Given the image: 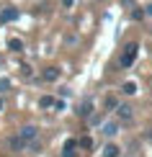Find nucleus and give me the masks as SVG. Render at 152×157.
Listing matches in <instances>:
<instances>
[{
  "label": "nucleus",
  "instance_id": "17",
  "mask_svg": "<svg viewBox=\"0 0 152 157\" xmlns=\"http://www.w3.org/2000/svg\"><path fill=\"white\" fill-rule=\"evenodd\" d=\"M106 106H108V108H116L119 103H116V98H108V101H106Z\"/></svg>",
  "mask_w": 152,
  "mask_h": 157
},
{
  "label": "nucleus",
  "instance_id": "7",
  "mask_svg": "<svg viewBox=\"0 0 152 157\" xmlns=\"http://www.w3.org/2000/svg\"><path fill=\"white\" fill-rule=\"evenodd\" d=\"M103 134H106V136L119 134V124H116V121H106V124H103Z\"/></svg>",
  "mask_w": 152,
  "mask_h": 157
},
{
  "label": "nucleus",
  "instance_id": "20",
  "mask_svg": "<svg viewBox=\"0 0 152 157\" xmlns=\"http://www.w3.org/2000/svg\"><path fill=\"white\" fill-rule=\"evenodd\" d=\"M144 16H152V3L147 5V8H144Z\"/></svg>",
  "mask_w": 152,
  "mask_h": 157
},
{
  "label": "nucleus",
  "instance_id": "14",
  "mask_svg": "<svg viewBox=\"0 0 152 157\" xmlns=\"http://www.w3.org/2000/svg\"><path fill=\"white\" fill-rule=\"evenodd\" d=\"M77 144H80V147H85V149H90V147H93V139H90V136H83V139L77 142Z\"/></svg>",
  "mask_w": 152,
  "mask_h": 157
},
{
  "label": "nucleus",
  "instance_id": "1",
  "mask_svg": "<svg viewBox=\"0 0 152 157\" xmlns=\"http://www.w3.org/2000/svg\"><path fill=\"white\" fill-rule=\"evenodd\" d=\"M137 54H139V44H137V41L127 44V47H124V52H121V57H119V64H121L124 70L131 67V64H134V59H137Z\"/></svg>",
  "mask_w": 152,
  "mask_h": 157
},
{
  "label": "nucleus",
  "instance_id": "8",
  "mask_svg": "<svg viewBox=\"0 0 152 157\" xmlns=\"http://www.w3.org/2000/svg\"><path fill=\"white\" fill-rule=\"evenodd\" d=\"M44 80H47V82L59 80V70H57V67H47V70H44Z\"/></svg>",
  "mask_w": 152,
  "mask_h": 157
},
{
  "label": "nucleus",
  "instance_id": "15",
  "mask_svg": "<svg viewBox=\"0 0 152 157\" xmlns=\"http://www.w3.org/2000/svg\"><path fill=\"white\" fill-rule=\"evenodd\" d=\"M8 88H10V80H8V77H3V80H0V93H5Z\"/></svg>",
  "mask_w": 152,
  "mask_h": 157
},
{
  "label": "nucleus",
  "instance_id": "9",
  "mask_svg": "<svg viewBox=\"0 0 152 157\" xmlns=\"http://www.w3.org/2000/svg\"><path fill=\"white\" fill-rule=\"evenodd\" d=\"M119 155H121V149L116 144H106L103 147V157H119Z\"/></svg>",
  "mask_w": 152,
  "mask_h": 157
},
{
  "label": "nucleus",
  "instance_id": "2",
  "mask_svg": "<svg viewBox=\"0 0 152 157\" xmlns=\"http://www.w3.org/2000/svg\"><path fill=\"white\" fill-rule=\"evenodd\" d=\"M36 134H39V129H36V126H23L21 132H18V136H21L26 144H29V142H34V139H36Z\"/></svg>",
  "mask_w": 152,
  "mask_h": 157
},
{
  "label": "nucleus",
  "instance_id": "5",
  "mask_svg": "<svg viewBox=\"0 0 152 157\" xmlns=\"http://www.w3.org/2000/svg\"><path fill=\"white\" fill-rule=\"evenodd\" d=\"M90 111H93V101H90V98H85L80 106H77V116H90Z\"/></svg>",
  "mask_w": 152,
  "mask_h": 157
},
{
  "label": "nucleus",
  "instance_id": "19",
  "mask_svg": "<svg viewBox=\"0 0 152 157\" xmlns=\"http://www.w3.org/2000/svg\"><path fill=\"white\" fill-rule=\"evenodd\" d=\"M75 5V0H62V8H72Z\"/></svg>",
  "mask_w": 152,
  "mask_h": 157
},
{
  "label": "nucleus",
  "instance_id": "10",
  "mask_svg": "<svg viewBox=\"0 0 152 157\" xmlns=\"http://www.w3.org/2000/svg\"><path fill=\"white\" fill-rule=\"evenodd\" d=\"M121 93H124V95H134V93H137V82H131V80L124 82V85H121Z\"/></svg>",
  "mask_w": 152,
  "mask_h": 157
},
{
  "label": "nucleus",
  "instance_id": "4",
  "mask_svg": "<svg viewBox=\"0 0 152 157\" xmlns=\"http://www.w3.org/2000/svg\"><path fill=\"white\" fill-rule=\"evenodd\" d=\"M116 116L121 121H129L131 116H134V111H131V106H127V103H121V106H116Z\"/></svg>",
  "mask_w": 152,
  "mask_h": 157
},
{
  "label": "nucleus",
  "instance_id": "13",
  "mask_svg": "<svg viewBox=\"0 0 152 157\" xmlns=\"http://www.w3.org/2000/svg\"><path fill=\"white\" fill-rule=\"evenodd\" d=\"M10 147H13V149H23V147H26V142L21 139V136H13V139H10Z\"/></svg>",
  "mask_w": 152,
  "mask_h": 157
},
{
  "label": "nucleus",
  "instance_id": "6",
  "mask_svg": "<svg viewBox=\"0 0 152 157\" xmlns=\"http://www.w3.org/2000/svg\"><path fill=\"white\" fill-rule=\"evenodd\" d=\"M75 149H77V142L75 139H67V142H64V149H62V157H75Z\"/></svg>",
  "mask_w": 152,
  "mask_h": 157
},
{
  "label": "nucleus",
  "instance_id": "3",
  "mask_svg": "<svg viewBox=\"0 0 152 157\" xmlns=\"http://www.w3.org/2000/svg\"><path fill=\"white\" fill-rule=\"evenodd\" d=\"M18 16H21L18 8H5L3 13H0V23H10V21H16Z\"/></svg>",
  "mask_w": 152,
  "mask_h": 157
},
{
  "label": "nucleus",
  "instance_id": "12",
  "mask_svg": "<svg viewBox=\"0 0 152 157\" xmlns=\"http://www.w3.org/2000/svg\"><path fill=\"white\" fill-rule=\"evenodd\" d=\"M39 106H41V108H52V106H54V98H52V95H41V98H39Z\"/></svg>",
  "mask_w": 152,
  "mask_h": 157
},
{
  "label": "nucleus",
  "instance_id": "21",
  "mask_svg": "<svg viewBox=\"0 0 152 157\" xmlns=\"http://www.w3.org/2000/svg\"><path fill=\"white\" fill-rule=\"evenodd\" d=\"M3 106H5V103H3V98H0V111H3Z\"/></svg>",
  "mask_w": 152,
  "mask_h": 157
},
{
  "label": "nucleus",
  "instance_id": "16",
  "mask_svg": "<svg viewBox=\"0 0 152 157\" xmlns=\"http://www.w3.org/2000/svg\"><path fill=\"white\" fill-rule=\"evenodd\" d=\"M131 18H134V21H142V18H144V10H131Z\"/></svg>",
  "mask_w": 152,
  "mask_h": 157
},
{
  "label": "nucleus",
  "instance_id": "18",
  "mask_svg": "<svg viewBox=\"0 0 152 157\" xmlns=\"http://www.w3.org/2000/svg\"><path fill=\"white\" fill-rule=\"evenodd\" d=\"M54 108L57 111H64V101H54Z\"/></svg>",
  "mask_w": 152,
  "mask_h": 157
},
{
  "label": "nucleus",
  "instance_id": "11",
  "mask_svg": "<svg viewBox=\"0 0 152 157\" xmlns=\"http://www.w3.org/2000/svg\"><path fill=\"white\" fill-rule=\"evenodd\" d=\"M8 49L10 52H23V41L21 39H8Z\"/></svg>",
  "mask_w": 152,
  "mask_h": 157
},
{
  "label": "nucleus",
  "instance_id": "22",
  "mask_svg": "<svg viewBox=\"0 0 152 157\" xmlns=\"http://www.w3.org/2000/svg\"><path fill=\"white\" fill-rule=\"evenodd\" d=\"M147 136H150V142H152V132H150V134H147Z\"/></svg>",
  "mask_w": 152,
  "mask_h": 157
}]
</instances>
